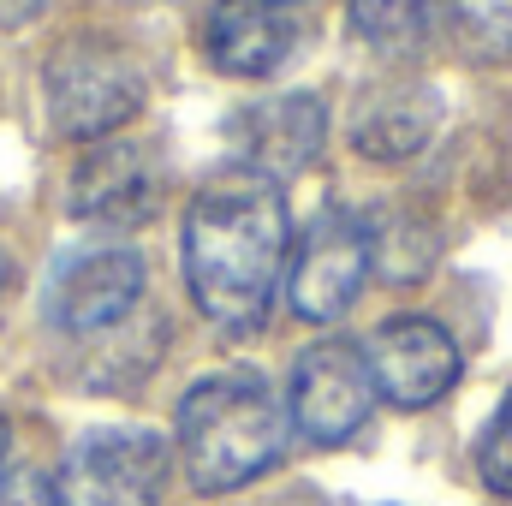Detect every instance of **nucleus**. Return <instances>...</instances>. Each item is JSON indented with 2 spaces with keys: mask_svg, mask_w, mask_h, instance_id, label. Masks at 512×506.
<instances>
[{
  "mask_svg": "<svg viewBox=\"0 0 512 506\" xmlns=\"http://www.w3.org/2000/svg\"><path fill=\"white\" fill-rule=\"evenodd\" d=\"M179 262H185V286H191L197 310L215 328H227V334L256 328L274 304L286 262H292V215H286L280 185H268L256 173L203 185L185 209Z\"/></svg>",
  "mask_w": 512,
  "mask_h": 506,
  "instance_id": "f257e3e1",
  "label": "nucleus"
},
{
  "mask_svg": "<svg viewBox=\"0 0 512 506\" xmlns=\"http://www.w3.org/2000/svg\"><path fill=\"white\" fill-rule=\"evenodd\" d=\"M286 453V411L256 370L203 376L179 399V465L197 495H233Z\"/></svg>",
  "mask_w": 512,
  "mask_h": 506,
  "instance_id": "f03ea898",
  "label": "nucleus"
},
{
  "mask_svg": "<svg viewBox=\"0 0 512 506\" xmlns=\"http://www.w3.org/2000/svg\"><path fill=\"white\" fill-rule=\"evenodd\" d=\"M42 90H48V120L84 143L114 137L143 108V72L131 66V54L114 42H90V36L66 42L48 60Z\"/></svg>",
  "mask_w": 512,
  "mask_h": 506,
  "instance_id": "7ed1b4c3",
  "label": "nucleus"
},
{
  "mask_svg": "<svg viewBox=\"0 0 512 506\" xmlns=\"http://www.w3.org/2000/svg\"><path fill=\"white\" fill-rule=\"evenodd\" d=\"M167 441L149 429H90L66 447L54 506H161Z\"/></svg>",
  "mask_w": 512,
  "mask_h": 506,
  "instance_id": "20e7f679",
  "label": "nucleus"
},
{
  "mask_svg": "<svg viewBox=\"0 0 512 506\" xmlns=\"http://www.w3.org/2000/svg\"><path fill=\"white\" fill-rule=\"evenodd\" d=\"M376 411V381L352 340H316L298 352L292 381H286V423L310 447H340L352 441Z\"/></svg>",
  "mask_w": 512,
  "mask_h": 506,
  "instance_id": "39448f33",
  "label": "nucleus"
},
{
  "mask_svg": "<svg viewBox=\"0 0 512 506\" xmlns=\"http://www.w3.org/2000/svg\"><path fill=\"white\" fill-rule=\"evenodd\" d=\"M370 268H376V233L352 209H322L292 251L286 298L304 322H340L364 298Z\"/></svg>",
  "mask_w": 512,
  "mask_h": 506,
  "instance_id": "423d86ee",
  "label": "nucleus"
},
{
  "mask_svg": "<svg viewBox=\"0 0 512 506\" xmlns=\"http://www.w3.org/2000/svg\"><path fill=\"white\" fill-rule=\"evenodd\" d=\"M364 364H370V381L387 405L399 411H423L435 399L453 393L459 381V346L441 322L429 316H393L370 334L364 346Z\"/></svg>",
  "mask_w": 512,
  "mask_h": 506,
  "instance_id": "0eeeda50",
  "label": "nucleus"
},
{
  "mask_svg": "<svg viewBox=\"0 0 512 506\" xmlns=\"http://www.w3.org/2000/svg\"><path fill=\"white\" fill-rule=\"evenodd\" d=\"M137 298H143V256L131 245H96V251H78L54 274L48 316L66 334H102V328L126 322Z\"/></svg>",
  "mask_w": 512,
  "mask_h": 506,
  "instance_id": "6e6552de",
  "label": "nucleus"
},
{
  "mask_svg": "<svg viewBox=\"0 0 512 506\" xmlns=\"http://www.w3.org/2000/svg\"><path fill=\"white\" fill-rule=\"evenodd\" d=\"M233 137H239V155L251 161L256 179L280 185V179L304 173L322 155V143H328V108L310 90L268 96V102H256V108H245L233 120Z\"/></svg>",
  "mask_w": 512,
  "mask_h": 506,
  "instance_id": "1a4fd4ad",
  "label": "nucleus"
},
{
  "mask_svg": "<svg viewBox=\"0 0 512 506\" xmlns=\"http://www.w3.org/2000/svg\"><path fill=\"white\" fill-rule=\"evenodd\" d=\"M161 203V173L137 143H96L72 173V215L96 227H137Z\"/></svg>",
  "mask_w": 512,
  "mask_h": 506,
  "instance_id": "9d476101",
  "label": "nucleus"
},
{
  "mask_svg": "<svg viewBox=\"0 0 512 506\" xmlns=\"http://www.w3.org/2000/svg\"><path fill=\"white\" fill-rule=\"evenodd\" d=\"M209 60L233 78H268L292 60L298 24L274 0H215L209 12Z\"/></svg>",
  "mask_w": 512,
  "mask_h": 506,
  "instance_id": "9b49d317",
  "label": "nucleus"
},
{
  "mask_svg": "<svg viewBox=\"0 0 512 506\" xmlns=\"http://www.w3.org/2000/svg\"><path fill=\"white\" fill-rule=\"evenodd\" d=\"M441 126V102H435V90H417V84H405V90H382V96H370L364 102V114H358V149L364 155H376V161H405V155H417L429 137Z\"/></svg>",
  "mask_w": 512,
  "mask_h": 506,
  "instance_id": "f8f14e48",
  "label": "nucleus"
},
{
  "mask_svg": "<svg viewBox=\"0 0 512 506\" xmlns=\"http://www.w3.org/2000/svg\"><path fill=\"white\" fill-rule=\"evenodd\" d=\"M429 6H435V0H352V30H358L376 54H405V48L423 42Z\"/></svg>",
  "mask_w": 512,
  "mask_h": 506,
  "instance_id": "ddd939ff",
  "label": "nucleus"
},
{
  "mask_svg": "<svg viewBox=\"0 0 512 506\" xmlns=\"http://www.w3.org/2000/svg\"><path fill=\"white\" fill-rule=\"evenodd\" d=\"M453 30L465 54L512 60V0H453Z\"/></svg>",
  "mask_w": 512,
  "mask_h": 506,
  "instance_id": "4468645a",
  "label": "nucleus"
},
{
  "mask_svg": "<svg viewBox=\"0 0 512 506\" xmlns=\"http://www.w3.org/2000/svg\"><path fill=\"white\" fill-rule=\"evenodd\" d=\"M477 477H483L495 495H507L512 501V393L501 399V411L483 423V441H477Z\"/></svg>",
  "mask_w": 512,
  "mask_h": 506,
  "instance_id": "2eb2a0df",
  "label": "nucleus"
},
{
  "mask_svg": "<svg viewBox=\"0 0 512 506\" xmlns=\"http://www.w3.org/2000/svg\"><path fill=\"white\" fill-rule=\"evenodd\" d=\"M0 506H54V483H42L30 471H12V483L0 489Z\"/></svg>",
  "mask_w": 512,
  "mask_h": 506,
  "instance_id": "dca6fc26",
  "label": "nucleus"
},
{
  "mask_svg": "<svg viewBox=\"0 0 512 506\" xmlns=\"http://www.w3.org/2000/svg\"><path fill=\"white\" fill-rule=\"evenodd\" d=\"M42 6H48V0H0V30H18V24L42 18Z\"/></svg>",
  "mask_w": 512,
  "mask_h": 506,
  "instance_id": "f3484780",
  "label": "nucleus"
},
{
  "mask_svg": "<svg viewBox=\"0 0 512 506\" xmlns=\"http://www.w3.org/2000/svg\"><path fill=\"white\" fill-rule=\"evenodd\" d=\"M12 483V435H6V423H0V489Z\"/></svg>",
  "mask_w": 512,
  "mask_h": 506,
  "instance_id": "a211bd4d",
  "label": "nucleus"
},
{
  "mask_svg": "<svg viewBox=\"0 0 512 506\" xmlns=\"http://www.w3.org/2000/svg\"><path fill=\"white\" fill-rule=\"evenodd\" d=\"M0 292H6V256H0Z\"/></svg>",
  "mask_w": 512,
  "mask_h": 506,
  "instance_id": "6ab92c4d",
  "label": "nucleus"
},
{
  "mask_svg": "<svg viewBox=\"0 0 512 506\" xmlns=\"http://www.w3.org/2000/svg\"><path fill=\"white\" fill-rule=\"evenodd\" d=\"M274 6H310V0H274Z\"/></svg>",
  "mask_w": 512,
  "mask_h": 506,
  "instance_id": "aec40b11",
  "label": "nucleus"
}]
</instances>
